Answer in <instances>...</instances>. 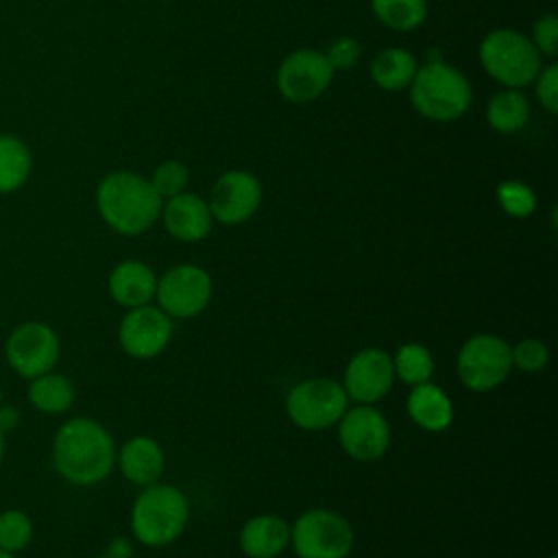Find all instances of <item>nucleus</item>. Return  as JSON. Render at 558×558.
Instances as JSON below:
<instances>
[{"label": "nucleus", "instance_id": "nucleus-1", "mask_svg": "<svg viewBox=\"0 0 558 558\" xmlns=\"http://www.w3.org/2000/svg\"><path fill=\"white\" fill-rule=\"evenodd\" d=\"M116 440L96 418L74 416L52 436V466L68 484L96 486L116 466Z\"/></svg>", "mask_w": 558, "mask_h": 558}, {"label": "nucleus", "instance_id": "nucleus-2", "mask_svg": "<svg viewBox=\"0 0 558 558\" xmlns=\"http://www.w3.org/2000/svg\"><path fill=\"white\" fill-rule=\"evenodd\" d=\"M163 198L150 179L133 170H113L96 185V209L102 222L126 238L146 233L161 216Z\"/></svg>", "mask_w": 558, "mask_h": 558}, {"label": "nucleus", "instance_id": "nucleus-3", "mask_svg": "<svg viewBox=\"0 0 558 558\" xmlns=\"http://www.w3.org/2000/svg\"><path fill=\"white\" fill-rule=\"evenodd\" d=\"M408 92L412 107L423 118L442 124L460 120L473 100V89L464 72L440 57H429L418 65Z\"/></svg>", "mask_w": 558, "mask_h": 558}, {"label": "nucleus", "instance_id": "nucleus-4", "mask_svg": "<svg viewBox=\"0 0 558 558\" xmlns=\"http://www.w3.org/2000/svg\"><path fill=\"white\" fill-rule=\"evenodd\" d=\"M190 521V501L181 488L155 482L144 486L131 506V532L146 547L177 541Z\"/></svg>", "mask_w": 558, "mask_h": 558}, {"label": "nucleus", "instance_id": "nucleus-5", "mask_svg": "<svg viewBox=\"0 0 558 558\" xmlns=\"http://www.w3.org/2000/svg\"><path fill=\"white\" fill-rule=\"evenodd\" d=\"M484 72L504 87H527L541 72L543 54L517 28H495L484 35L477 50Z\"/></svg>", "mask_w": 558, "mask_h": 558}, {"label": "nucleus", "instance_id": "nucleus-6", "mask_svg": "<svg viewBox=\"0 0 558 558\" xmlns=\"http://www.w3.org/2000/svg\"><path fill=\"white\" fill-rule=\"evenodd\" d=\"M353 543V525L331 508L305 510L290 525V547L296 558H347Z\"/></svg>", "mask_w": 558, "mask_h": 558}, {"label": "nucleus", "instance_id": "nucleus-7", "mask_svg": "<svg viewBox=\"0 0 558 558\" xmlns=\"http://www.w3.org/2000/svg\"><path fill=\"white\" fill-rule=\"evenodd\" d=\"M512 371L510 344L495 333H475L466 338L456 357L460 384L471 392H490L499 388Z\"/></svg>", "mask_w": 558, "mask_h": 558}, {"label": "nucleus", "instance_id": "nucleus-8", "mask_svg": "<svg viewBox=\"0 0 558 558\" xmlns=\"http://www.w3.org/2000/svg\"><path fill=\"white\" fill-rule=\"evenodd\" d=\"M347 408L349 397L342 384L329 377L303 379L286 395V412L290 421L305 432H325L333 427Z\"/></svg>", "mask_w": 558, "mask_h": 558}, {"label": "nucleus", "instance_id": "nucleus-9", "mask_svg": "<svg viewBox=\"0 0 558 558\" xmlns=\"http://www.w3.org/2000/svg\"><path fill=\"white\" fill-rule=\"evenodd\" d=\"M59 355L61 340L44 320H24L15 325L4 340V360L22 379H33L54 371Z\"/></svg>", "mask_w": 558, "mask_h": 558}, {"label": "nucleus", "instance_id": "nucleus-10", "mask_svg": "<svg viewBox=\"0 0 558 558\" xmlns=\"http://www.w3.org/2000/svg\"><path fill=\"white\" fill-rule=\"evenodd\" d=\"M214 294V281L203 266L177 264L157 277V307L172 320L194 318L209 305Z\"/></svg>", "mask_w": 558, "mask_h": 558}, {"label": "nucleus", "instance_id": "nucleus-11", "mask_svg": "<svg viewBox=\"0 0 558 558\" xmlns=\"http://www.w3.org/2000/svg\"><path fill=\"white\" fill-rule=\"evenodd\" d=\"M336 70L327 61L325 52L314 48H299L290 52L277 70L279 94L294 105H305L325 94L331 85Z\"/></svg>", "mask_w": 558, "mask_h": 558}, {"label": "nucleus", "instance_id": "nucleus-12", "mask_svg": "<svg viewBox=\"0 0 558 558\" xmlns=\"http://www.w3.org/2000/svg\"><path fill=\"white\" fill-rule=\"evenodd\" d=\"M336 425L342 451L357 462H375L390 447L388 418L375 405L357 403L347 408Z\"/></svg>", "mask_w": 558, "mask_h": 558}, {"label": "nucleus", "instance_id": "nucleus-13", "mask_svg": "<svg viewBox=\"0 0 558 558\" xmlns=\"http://www.w3.org/2000/svg\"><path fill=\"white\" fill-rule=\"evenodd\" d=\"M172 318L157 305L126 310L118 325V342L129 357L153 360L166 351L172 340Z\"/></svg>", "mask_w": 558, "mask_h": 558}, {"label": "nucleus", "instance_id": "nucleus-14", "mask_svg": "<svg viewBox=\"0 0 558 558\" xmlns=\"http://www.w3.org/2000/svg\"><path fill=\"white\" fill-rule=\"evenodd\" d=\"M207 205L220 225H242L262 205V183L248 170H227L214 181Z\"/></svg>", "mask_w": 558, "mask_h": 558}, {"label": "nucleus", "instance_id": "nucleus-15", "mask_svg": "<svg viewBox=\"0 0 558 558\" xmlns=\"http://www.w3.org/2000/svg\"><path fill=\"white\" fill-rule=\"evenodd\" d=\"M395 379L392 355L379 347H366L347 362L342 388L351 401L375 405L390 392Z\"/></svg>", "mask_w": 558, "mask_h": 558}, {"label": "nucleus", "instance_id": "nucleus-16", "mask_svg": "<svg viewBox=\"0 0 558 558\" xmlns=\"http://www.w3.org/2000/svg\"><path fill=\"white\" fill-rule=\"evenodd\" d=\"M159 218L174 240L187 244L205 240L214 227V216L207 201L192 192H181L166 198Z\"/></svg>", "mask_w": 558, "mask_h": 558}, {"label": "nucleus", "instance_id": "nucleus-17", "mask_svg": "<svg viewBox=\"0 0 558 558\" xmlns=\"http://www.w3.org/2000/svg\"><path fill=\"white\" fill-rule=\"evenodd\" d=\"M120 473L135 486H150L159 482L166 469V453L150 436H133L116 451Z\"/></svg>", "mask_w": 558, "mask_h": 558}, {"label": "nucleus", "instance_id": "nucleus-18", "mask_svg": "<svg viewBox=\"0 0 558 558\" xmlns=\"http://www.w3.org/2000/svg\"><path fill=\"white\" fill-rule=\"evenodd\" d=\"M107 290L109 296L124 310L148 305L155 299L157 275L140 259H124L111 268Z\"/></svg>", "mask_w": 558, "mask_h": 558}, {"label": "nucleus", "instance_id": "nucleus-19", "mask_svg": "<svg viewBox=\"0 0 558 558\" xmlns=\"http://www.w3.org/2000/svg\"><path fill=\"white\" fill-rule=\"evenodd\" d=\"M238 543L248 558H277L290 545V525L277 514H253L244 521Z\"/></svg>", "mask_w": 558, "mask_h": 558}, {"label": "nucleus", "instance_id": "nucleus-20", "mask_svg": "<svg viewBox=\"0 0 558 558\" xmlns=\"http://www.w3.org/2000/svg\"><path fill=\"white\" fill-rule=\"evenodd\" d=\"M405 408L412 423L432 434L445 432L453 421V403L449 395L432 381L412 386Z\"/></svg>", "mask_w": 558, "mask_h": 558}, {"label": "nucleus", "instance_id": "nucleus-21", "mask_svg": "<svg viewBox=\"0 0 558 558\" xmlns=\"http://www.w3.org/2000/svg\"><path fill=\"white\" fill-rule=\"evenodd\" d=\"M418 70L416 57L401 46L379 50L371 61V78L384 92H403Z\"/></svg>", "mask_w": 558, "mask_h": 558}, {"label": "nucleus", "instance_id": "nucleus-22", "mask_svg": "<svg viewBox=\"0 0 558 558\" xmlns=\"http://www.w3.org/2000/svg\"><path fill=\"white\" fill-rule=\"evenodd\" d=\"M28 403L48 416H59L65 414L74 401H76V388L70 381V377L48 371L44 375H37L28 379V390H26Z\"/></svg>", "mask_w": 558, "mask_h": 558}, {"label": "nucleus", "instance_id": "nucleus-23", "mask_svg": "<svg viewBox=\"0 0 558 558\" xmlns=\"http://www.w3.org/2000/svg\"><path fill=\"white\" fill-rule=\"evenodd\" d=\"M31 172V146L15 133H0V194H13L24 187Z\"/></svg>", "mask_w": 558, "mask_h": 558}, {"label": "nucleus", "instance_id": "nucleus-24", "mask_svg": "<svg viewBox=\"0 0 558 558\" xmlns=\"http://www.w3.org/2000/svg\"><path fill=\"white\" fill-rule=\"evenodd\" d=\"M530 120V100L523 89L504 87L486 105V122L497 133L510 135L521 131Z\"/></svg>", "mask_w": 558, "mask_h": 558}, {"label": "nucleus", "instance_id": "nucleus-25", "mask_svg": "<svg viewBox=\"0 0 558 558\" xmlns=\"http://www.w3.org/2000/svg\"><path fill=\"white\" fill-rule=\"evenodd\" d=\"M371 11L390 31L410 33L427 17V0H371Z\"/></svg>", "mask_w": 558, "mask_h": 558}, {"label": "nucleus", "instance_id": "nucleus-26", "mask_svg": "<svg viewBox=\"0 0 558 558\" xmlns=\"http://www.w3.org/2000/svg\"><path fill=\"white\" fill-rule=\"evenodd\" d=\"M395 377L408 386H418L432 381L434 357L432 351L421 342H403L392 355Z\"/></svg>", "mask_w": 558, "mask_h": 558}, {"label": "nucleus", "instance_id": "nucleus-27", "mask_svg": "<svg viewBox=\"0 0 558 558\" xmlns=\"http://www.w3.org/2000/svg\"><path fill=\"white\" fill-rule=\"evenodd\" d=\"M33 541V521L20 508H7L0 512V549L9 554L24 551Z\"/></svg>", "mask_w": 558, "mask_h": 558}, {"label": "nucleus", "instance_id": "nucleus-28", "mask_svg": "<svg viewBox=\"0 0 558 558\" xmlns=\"http://www.w3.org/2000/svg\"><path fill=\"white\" fill-rule=\"evenodd\" d=\"M495 196H497L499 207L508 216H512V218H527L536 209V194H534V190L527 183L517 181V179L501 181L497 185Z\"/></svg>", "mask_w": 558, "mask_h": 558}, {"label": "nucleus", "instance_id": "nucleus-29", "mask_svg": "<svg viewBox=\"0 0 558 558\" xmlns=\"http://www.w3.org/2000/svg\"><path fill=\"white\" fill-rule=\"evenodd\" d=\"M153 187L157 190V194L166 201L170 196H177L181 192L187 190L190 183V170L185 163H181L179 159H166L161 161L150 177Z\"/></svg>", "mask_w": 558, "mask_h": 558}, {"label": "nucleus", "instance_id": "nucleus-30", "mask_svg": "<svg viewBox=\"0 0 558 558\" xmlns=\"http://www.w3.org/2000/svg\"><path fill=\"white\" fill-rule=\"evenodd\" d=\"M512 368L523 373H541L549 362V349L538 338H523L510 347Z\"/></svg>", "mask_w": 558, "mask_h": 558}, {"label": "nucleus", "instance_id": "nucleus-31", "mask_svg": "<svg viewBox=\"0 0 558 558\" xmlns=\"http://www.w3.org/2000/svg\"><path fill=\"white\" fill-rule=\"evenodd\" d=\"M530 39L536 46V50L543 54V59L545 57L556 59V54H558V17L554 13L541 15L532 26Z\"/></svg>", "mask_w": 558, "mask_h": 558}, {"label": "nucleus", "instance_id": "nucleus-32", "mask_svg": "<svg viewBox=\"0 0 558 558\" xmlns=\"http://www.w3.org/2000/svg\"><path fill=\"white\" fill-rule=\"evenodd\" d=\"M360 54H362V48L357 39L349 35L336 37L325 50V57L333 70H351L360 61Z\"/></svg>", "mask_w": 558, "mask_h": 558}, {"label": "nucleus", "instance_id": "nucleus-33", "mask_svg": "<svg viewBox=\"0 0 558 558\" xmlns=\"http://www.w3.org/2000/svg\"><path fill=\"white\" fill-rule=\"evenodd\" d=\"M534 89L541 107L549 113L558 111V65L551 61L541 68L534 78Z\"/></svg>", "mask_w": 558, "mask_h": 558}, {"label": "nucleus", "instance_id": "nucleus-34", "mask_svg": "<svg viewBox=\"0 0 558 558\" xmlns=\"http://www.w3.org/2000/svg\"><path fill=\"white\" fill-rule=\"evenodd\" d=\"M109 558H131L133 556V543L126 536H116L109 541L107 551Z\"/></svg>", "mask_w": 558, "mask_h": 558}, {"label": "nucleus", "instance_id": "nucleus-35", "mask_svg": "<svg viewBox=\"0 0 558 558\" xmlns=\"http://www.w3.org/2000/svg\"><path fill=\"white\" fill-rule=\"evenodd\" d=\"M17 423H20V412H17V408L2 403V405H0V429H2L4 434H9V432H13V429L17 427Z\"/></svg>", "mask_w": 558, "mask_h": 558}, {"label": "nucleus", "instance_id": "nucleus-36", "mask_svg": "<svg viewBox=\"0 0 558 558\" xmlns=\"http://www.w3.org/2000/svg\"><path fill=\"white\" fill-rule=\"evenodd\" d=\"M4 453H7V434L0 429V464L4 460Z\"/></svg>", "mask_w": 558, "mask_h": 558}, {"label": "nucleus", "instance_id": "nucleus-37", "mask_svg": "<svg viewBox=\"0 0 558 558\" xmlns=\"http://www.w3.org/2000/svg\"><path fill=\"white\" fill-rule=\"evenodd\" d=\"M0 558H17L15 554H9V551H4V549H0Z\"/></svg>", "mask_w": 558, "mask_h": 558}, {"label": "nucleus", "instance_id": "nucleus-38", "mask_svg": "<svg viewBox=\"0 0 558 558\" xmlns=\"http://www.w3.org/2000/svg\"><path fill=\"white\" fill-rule=\"evenodd\" d=\"M94 558H109L107 554H100V556H94Z\"/></svg>", "mask_w": 558, "mask_h": 558}, {"label": "nucleus", "instance_id": "nucleus-39", "mask_svg": "<svg viewBox=\"0 0 558 558\" xmlns=\"http://www.w3.org/2000/svg\"><path fill=\"white\" fill-rule=\"evenodd\" d=\"M549 558H556V556H549Z\"/></svg>", "mask_w": 558, "mask_h": 558}]
</instances>
